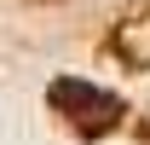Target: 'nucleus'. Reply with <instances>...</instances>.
<instances>
[{
    "label": "nucleus",
    "mask_w": 150,
    "mask_h": 145,
    "mask_svg": "<svg viewBox=\"0 0 150 145\" xmlns=\"http://www.w3.org/2000/svg\"><path fill=\"white\" fill-rule=\"evenodd\" d=\"M64 116H69L75 128H87V134H98V128L115 122V110H121V99L104 87H93V81H75V75H64V81H52V93H46Z\"/></svg>",
    "instance_id": "nucleus-1"
}]
</instances>
